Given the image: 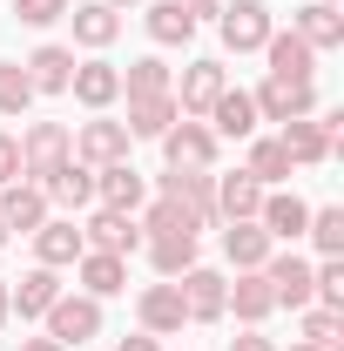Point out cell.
Instances as JSON below:
<instances>
[{
	"mask_svg": "<svg viewBox=\"0 0 344 351\" xmlns=\"http://www.w3.org/2000/svg\"><path fill=\"white\" fill-rule=\"evenodd\" d=\"M149 257H156L162 277H182L196 263V237H149Z\"/></svg>",
	"mask_w": 344,
	"mask_h": 351,
	"instance_id": "obj_35",
	"label": "cell"
},
{
	"mask_svg": "<svg viewBox=\"0 0 344 351\" xmlns=\"http://www.w3.org/2000/svg\"><path fill=\"white\" fill-rule=\"evenodd\" d=\"M75 101L82 108H108L115 95H122V68H108V61H75Z\"/></svg>",
	"mask_w": 344,
	"mask_h": 351,
	"instance_id": "obj_21",
	"label": "cell"
},
{
	"mask_svg": "<svg viewBox=\"0 0 344 351\" xmlns=\"http://www.w3.org/2000/svg\"><path fill=\"white\" fill-rule=\"evenodd\" d=\"M250 101H257L263 122H304V115H317V88L310 82H284V75H270Z\"/></svg>",
	"mask_w": 344,
	"mask_h": 351,
	"instance_id": "obj_2",
	"label": "cell"
},
{
	"mask_svg": "<svg viewBox=\"0 0 344 351\" xmlns=\"http://www.w3.org/2000/svg\"><path fill=\"white\" fill-rule=\"evenodd\" d=\"M310 270L317 263H304V257H263V277H270V291H277V304H291V311H310Z\"/></svg>",
	"mask_w": 344,
	"mask_h": 351,
	"instance_id": "obj_10",
	"label": "cell"
},
{
	"mask_svg": "<svg viewBox=\"0 0 344 351\" xmlns=\"http://www.w3.org/2000/svg\"><path fill=\"white\" fill-rule=\"evenodd\" d=\"M210 122H216L210 135H230V142H243V135H257V101H250L243 88H223V95L210 101Z\"/></svg>",
	"mask_w": 344,
	"mask_h": 351,
	"instance_id": "obj_17",
	"label": "cell"
},
{
	"mask_svg": "<svg viewBox=\"0 0 344 351\" xmlns=\"http://www.w3.org/2000/svg\"><path fill=\"white\" fill-rule=\"evenodd\" d=\"M0 243H7V223H0Z\"/></svg>",
	"mask_w": 344,
	"mask_h": 351,
	"instance_id": "obj_47",
	"label": "cell"
},
{
	"mask_svg": "<svg viewBox=\"0 0 344 351\" xmlns=\"http://www.w3.org/2000/svg\"><path fill=\"white\" fill-rule=\"evenodd\" d=\"M304 345L344 351V311H304Z\"/></svg>",
	"mask_w": 344,
	"mask_h": 351,
	"instance_id": "obj_37",
	"label": "cell"
},
{
	"mask_svg": "<svg viewBox=\"0 0 344 351\" xmlns=\"http://www.w3.org/2000/svg\"><path fill=\"white\" fill-rule=\"evenodd\" d=\"M175 291H182V311H189V324H216V317L230 311V284H223L216 270H203V263H189Z\"/></svg>",
	"mask_w": 344,
	"mask_h": 351,
	"instance_id": "obj_3",
	"label": "cell"
},
{
	"mask_svg": "<svg viewBox=\"0 0 344 351\" xmlns=\"http://www.w3.org/2000/svg\"><path fill=\"white\" fill-rule=\"evenodd\" d=\"M263 54H270V75H284V82H310V75H317V54H310L297 34H270Z\"/></svg>",
	"mask_w": 344,
	"mask_h": 351,
	"instance_id": "obj_27",
	"label": "cell"
},
{
	"mask_svg": "<svg viewBox=\"0 0 344 351\" xmlns=\"http://www.w3.org/2000/svg\"><path fill=\"white\" fill-rule=\"evenodd\" d=\"M230 351H277V345H270L263 331H243V338H230Z\"/></svg>",
	"mask_w": 344,
	"mask_h": 351,
	"instance_id": "obj_41",
	"label": "cell"
},
{
	"mask_svg": "<svg viewBox=\"0 0 344 351\" xmlns=\"http://www.w3.org/2000/svg\"><path fill=\"white\" fill-rule=\"evenodd\" d=\"M304 237H310V243H317L324 257H338V250H344V210H310Z\"/></svg>",
	"mask_w": 344,
	"mask_h": 351,
	"instance_id": "obj_38",
	"label": "cell"
},
{
	"mask_svg": "<svg viewBox=\"0 0 344 351\" xmlns=\"http://www.w3.org/2000/svg\"><path fill=\"white\" fill-rule=\"evenodd\" d=\"M75 270H82V284H88V298H95V304H101V298H115V291H129V263L108 257V250H82Z\"/></svg>",
	"mask_w": 344,
	"mask_h": 351,
	"instance_id": "obj_19",
	"label": "cell"
},
{
	"mask_svg": "<svg viewBox=\"0 0 344 351\" xmlns=\"http://www.w3.org/2000/svg\"><path fill=\"white\" fill-rule=\"evenodd\" d=\"M82 250H88V243H82V230H75L68 217H47L41 230H34V257H41L47 270H61V263H75Z\"/></svg>",
	"mask_w": 344,
	"mask_h": 351,
	"instance_id": "obj_23",
	"label": "cell"
},
{
	"mask_svg": "<svg viewBox=\"0 0 344 351\" xmlns=\"http://www.w3.org/2000/svg\"><path fill=\"white\" fill-rule=\"evenodd\" d=\"M27 101H34L27 68H21V61H0V115H27Z\"/></svg>",
	"mask_w": 344,
	"mask_h": 351,
	"instance_id": "obj_36",
	"label": "cell"
},
{
	"mask_svg": "<svg viewBox=\"0 0 344 351\" xmlns=\"http://www.w3.org/2000/svg\"><path fill=\"white\" fill-rule=\"evenodd\" d=\"M95 331H101V304H95V298H54V304H47V338L82 345Z\"/></svg>",
	"mask_w": 344,
	"mask_h": 351,
	"instance_id": "obj_7",
	"label": "cell"
},
{
	"mask_svg": "<svg viewBox=\"0 0 344 351\" xmlns=\"http://www.w3.org/2000/svg\"><path fill=\"white\" fill-rule=\"evenodd\" d=\"M223 68H216V61H189V68H182V95H175V108H182V115H210V101L216 95H223Z\"/></svg>",
	"mask_w": 344,
	"mask_h": 351,
	"instance_id": "obj_20",
	"label": "cell"
},
{
	"mask_svg": "<svg viewBox=\"0 0 344 351\" xmlns=\"http://www.w3.org/2000/svg\"><path fill=\"white\" fill-rule=\"evenodd\" d=\"M115 351H162V345H156L149 331H135V338H122V345H115Z\"/></svg>",
	"mask_w": 344,
	"mask_h": 351,
	"instance_id": "obj_42",
	"label": "cell"
},
{
	"mask_svg": "<svg viewBox=\"0 0 344 351\" xmlns=\"http://www.w3.org/2000/svg\"><path fill=\"white\" fill-rule=\"evenodd\" d=\"M291 351H317V345H291Z\"/></svg>",
	"mask_w": 344,
	"mask_h": 351,
	"instance_id": "obj_46",
	"label": "cell"
},
{
	"mask_svg": "<svg viewBox=\"0 0 344 351\" xmlns=\"http://www.w3.org/2000/svg\"><path fill=\"white\" fill-rule=\"evenodd\" d=\"M216 27H223V47H236V54H257V47L277 34V21H270L263 0H236V7H223Z\"/></svg>",
	"mask_w": 344,
	"mask_h": 351,
	"instance_id": "obj_1",
	"label": "cell"
},
{
	"mask_svg": "<svg viewBox=\"0 0 344 351\" xmlns=\"http://www.w3.org/2000/svg\"><path fill=\"white\" fill-rule=\"evenodd\" d=\"M82 243H88V250H108V257H129L135 243H142V223L122 217V210H95L88 230H82Z\"/></svg>",
	"mask_w": 344,
	"mask_h": 351,
	"instance_id": "obj_8",
	"label": "cell"
},
{
	"mask_svg": "<svg viewBox=\"0 0 344 351\" xmlns=\"http://www.w3.org/2000/svg\"><path fill=\"white\" fill-rule=\"evenodd\" d=\"M21 351H68L61 338H21Z\"/></svg>",
	"mask_w": 344,
	"mask_h": 351,
	"instance_id": "obj_43",
	"label": "cell"
},
{
	"mask_svg": "<svg viewBox=\"0 0 344 351\" xmlns=\"http://www.w3.org/2000/svg\"><path fill=\"white\" fill-rule=\"evenodd\" d=\"M7 317H14V304H7V284H0V324H7Z\"/></svg>",
	"mask_w": 344,
	"mask_h": 351,
	"instance_id": "obj_44",
	"label": "cell"
},
{
	"mask_svg": "<svg viewBox=\"0 0 344 351\" xmlns=\"http://www.w3.org/2000/svg\"><path fill=\"white\" fill-rule=\"evenodd\" d=\"M95 196H101V210H122V217H135L142 210V169H129V162H108V169H95Z\"/></svg>",
	"mask_w": 344,
	"mask_h": 351,
	"instance_id": "obj_11",
	"label": "cell"
},
{
	"mask_svg": "<svg viewBox=\"0 0 344 351\" xmlns=\"http://www.w3.org/2000/svg\"><path fill=\"white\" fill-rule=\"evenodd\" d=\"M257 210H263V182L250 169H236V176L216 182V217L223 223H243V217H257Z\"/></svg>",
	"mask_w": 344,
	"mask_h": 351,
	"instance_id": "obj_16",
	"label": "cell"
},
{
	"mask_svg": "<svg viewBox=\"0 0 344 351\" xmlns=\"http://www.w3.org/2000/svg\"><path fill=\"white\" fill-rule=\"evenodd\" d=\"M243 169L257 176V182H284V176H291V156H284V142H277V135H257Z\"/></svg>",
	"mask_w": 344,
	"mask_h": 351,
	"instance_id": "obj_32",
	"label": "cell"
},
{
	"mask_svg": "<svg viewBox=\"0 0 344 351\" xmlns=\"http://www.w3.org/2000/svg\"><path fill=\"white\" fill-rule=\"evenodd\" d=\"M129 142L135 135L122 129V122H82V135H75V162H88V169H108V162H129Z\"/></svg>",
	"mask_w": 344,
	"mask_h": 351,
	"instance_id": "obj_4",
	"label": "cell"
},
{
	"mask_svg": "<svg viewBox=\"0 0 344 351\" xmlns=\"http://www.w3.org/2000/svg\"><path fill=\"white\" fill-rule=\"evenodd\" d=\"M61 162H68V129H61V122H34V129L21 135V176L41 182V176L61 169Z\"/></svg>",
	"mask_w": 344,
	"mask_h": 351,
	"instance_id": "obj_5",
	"label": "cell"
},
{
	"mask_svg": "<svg viewBox=\"0 0 344 351\" xmlns=\"http://www.w3.org/2000/svg\"><path fill=\"white\" fill-rule=\"evenodd\" d=\"M149 34L162 47H182V41H196V14H189L182 0H156V7H149Z\"/></svg>",
	"mask_w": 344,
	"mask_h": 351,
	"instance_id": "obj_30",
	"label": "cell"
},
{
	"mask_svg": "<svg viewBox=\"0 0 344 351\" xmlns=\"http://www.w3.org/2000/svg\"><path fill=\"white\" fill-rule=\"evenodd\" d=\"M135 311H142V331H149V338H169V331L189 324V311H182V291H175V284H149Z\"/></svg>",
	"mask_w": 344,
	"mask_h": 351,
	"instance_id": "obj_12",
	"label": "cell"
},
{
	"mask_svg": "<svg viewBox=\"0 0 344 351\" xmlns=\"http://www.w3.org/2000/svg\"><path fill=\"white\" fill-rule=\"evenodd\" d=\"M277 142H284L291 162H324V156H331V135H324V122H310V115H304V122H284Z\"/></svg>",
	"mask_w": 344,
	"mask_h": 351,
	"instance_id": "obj_31",
	"label": "cell"
},
{
	"mask_svg": "<svg viewBox=\"0 0 344 351\" xmlns=\"http://www.w3.org/2000/svg\"><path fill=\"white\" fill-rule=\"evenodd\" d=\"M162 196H175L196 223H223L216 217V176L210 169H169L162 176Z\"/></svg>",
	"mask_w": 344,
	"mask_h": 351,
	"instance_id": "obj_6",
	"label": "cell"
},
{
	"mask_svg": "<svg viewBox=\"0 0 344 351\" xmlns=\"http://www.w3.org/2000/svg\"><path fill=\"white\" fill-rule=\"evenodd\" d=\"M101 7H135V0H101Z\"/></svg>",
	"mask_w": 344,
	"mask_h": 351,
	"instance_id": "obj_45",
	"label": "cell"
},
{
	"mask_svg": "<svg viewBox=\"0 0 344 351\" xmlns=\"http://www.w3.org/2000/svg\"><path fill=\"white\" fill-rule=\"evenodd\" d=\"M331 7H338V0H331Z\"/></svg>",
	"mask_w": 344,
	"mask_h": 351,
	"instance_id": "obj_48",
	"label": "cell"
},
{
	"mask_svg": "<svg viewBox=\"0 0 344 351\" xmlns=\"http://www.w3.org/2000/svg\"><path fill=\"white\" fill-rule=\"evenodd\" d=\"M21 68H27L34 95H68V82H75V54H68V47H34Z\"/></svg>",
	"mask_w": 344,
	"mask_h": 351,
	"instance_id": "obj_18",
	"label": "cell"
},
{
	"mask_svg": "<svg viewBox=\"0 0 344 351\" xmlns=\"http://www.w3.org/2000/svg\"><path fill=\"white\" fill-rule=\"evenodd\" d=\"M169 122H182L175 95H135V101H129V122H122V129H129V135H149V142H162V135H169Z\"/></svg>",
	"mask_w": 344,
	"mask_h": 351,
	"instance_id": "obj_22",
	"label": "cell"
},
{
	"mask_svg": "<svg viewBox=\"0 0 344 351\" xmlns=\"http://www.w3.org/2000/svg\"><path fill=\"white\" fill-rule=\"evenodd\" d=\"M122 95H175L169 88V68H162V61H156V54H142V61H129V75H122Z\"/></svg>",
	"mask_w": 344,
	"mask_h": 351,
	"instance_id": "obj_34",
	"label": "cell"
},
{
	"mask_svg": "<svg viewBox=\"0 0 344 351\" xmlns=\"http://www.w3.org/2000/svg\"><path fill=\"white\" fill-rule=\"evenodd\" d=\"M14 14L27 27H54V21H68V0H14Z\"/></svg>",
	"mask_w": 344,
	"mask_h": 351,
	"instance_id": "obj_39",
	"label": "cell"
},
{
	"mask_svg": "<svg viewBox=\"0 0 344 351\" xmlns=\"http://www.w3.org/2000/svg\"><path fill=\"white\" fill-rule=\"evenodd\" d=\"M34 189H41L47 203H68V210H82V203H95V169L68 156V162H61V169H47Z\"/></svg>",
	"mask_w": 344,
	"mask_h": 351,
	"instance_id": "obj_14",
	"label": "cell"
},
{
	"mask_svg": "<svg viewBox=\"0 0 344 351\" xmlns=\"http://www.w3.org/2000/svg\"><path fill=\"white\" fill-rule=\"evenodd\" d=\"M257 223L270 230V243H277V237L291 243V237H304V223H310V203H304V196H284V189H277V196L263 189V210H257Z\"/></svg>",
	"mask_w": 344,
	"mask_h": 351,
	"instance_id": "obj_25",
	"label": "cell"
},
{
	"mask_svg": "<svg viewBox=\"0 0 344 351\" xmlns=\"http://www.w3.org/2000/svg\"><path fill=\"white\" fill-rule=\"evenodd\" d=\"M142 230H149V237H196L203 223L189 217L175 196H156V210H149V223H142Z\"/></svg>",
	"mask_w": 344,
	"mask_h": 351,
	"instance_id": "obj_33",
	"label": "cell"
},
{
	"mask_svg": "<svg viewBox=\"0 0 344 351\" xmlns=\"http://www.w3.org/2000/svg\"><path fill=\"white\" fill-rule=\"evenodd\" d=\"M230 311H236L243 324H263V317L277 311V291H270V277H263V270H236V284H230Z\"/></svg>",
	"mask_w": 344,
	"mask_h": 351,
	"instance_id": "obj_24",
	"label": "cell"
},
{
	"mask_svg": "<svg viewBox=\"0 0 344 351\" xmlns=\"http://www.w3.org/2000/svg\"><path fill=\"white\" fill-rule=\"evenodd\" d=\"M223 250H230L236 270H263V257H270V230H263L257 217H243V223L223 230Z\"/></svg>",
	"mask_w": 344,
	"mask_h": 351,
	"instance_id": "obj_26",
	"label": "cell"
},
{
	"mask_svg": "<svg viewBox=\"0 0 344 351\" xmlns=\"http://www.w3.org/2000/svg\"><path fill=\"white\" fill-rule=\"evenodd\" d=\"M54 298H61V277H54L47 263H41V270H27V277L7 291V304L21 311V317H47V304H54Z\"/></svg>",
	"mask_w": 344,
	"mask_h": 351,
	"instance_id": "obj_28",
	"label": "cell"
},
{
	"mask_svg": "<svg viewBox=\"0 0 344 351\" xmlns=\"http://www.w3.org/2000/svg\"><path fill=\"white\" fill-rule=\"evenodd\" d=\"M162 156H169V169H210L216 135L203 129V122H169V135H162Z\"/></svg>",
	"mask_w": 344,
	"mask_h": 351,
	"instance_id": "obj_9",
	"label": "cell"
},
{
	"mask_svg": "<svg viewBox=\"0 0 344 351\" xmlns=\"http://www.w3.org/2000/svg\"><path fill=\"white\" fill-rule=\"evenodd\" d=\"M291 34H297L310 54H324V47H338V41H344V14L331 7V0H310V7H297Z\"/></svg>",
	"mask_w": 344,
	"mask_h": 351,
	"instance_id": "obj_13",
	"label": "cell"
},
{
	"mask_svg": "<svg viewBox=\"0 0 344 351\" xmlns=\"http://www.w3.org/2000/svg\"><path fill=\"white\" fill-rule=\"evenodd\" d=\"M0 223H7V237L21 230V237H34L47 223V196L34 189V182H7V196H0Z\"/></svg>",
	"mask_w": 344,
	"mask_h": 351,
	"instance_id": "obj_15",
	"label": "cell"
},
{
	"mask_svg": "<svg viewBox=\"0 0 344 351\" xmlns=\"http://www.w3.org/2000/svg\"><path fill=\"white\" fill-rule=\"evenodd\" d=\"M68 21H75V41H82V47H108L115 34H122V14H115V7H101V0L75 7Z\"/></svg>",
	"mask_w": 344,
	"mask_h": 351,
	"instance_id": "obj_29",
	"label": "cell"
},
{
	"mask_svg": "<svg viewBox=\"0 0 344 351\" xmlns=\"http://www.w3.org/2000/svg\"><path fill=\"white\" fill-rule=\"evenodd\" d=\"M0 182H21V142L0 135Z\"/></svg>",
	"mask_w": 344,
	"mask_h": 351,
	"instance_id": "obj_40",
	"label": "cell"
}]
</instances>
